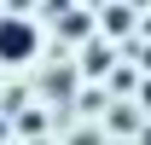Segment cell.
I'll return each mask as SVG.
<instances>
[{
    "label": "cell",
    "mask_w": 151,
    "mask_h": 145,
    "mask_svg": "<svg viewBox=\"0 0 151 145\" xmlns=\"http://www.w3.org/2000/svg\"><path fill=\"white\" fill-rule=\"evenodd\" d=\"M35 52V29L23 18H0V64H23Z\"/></svg>",
    "instance_id": "1"
}]
</instances>
